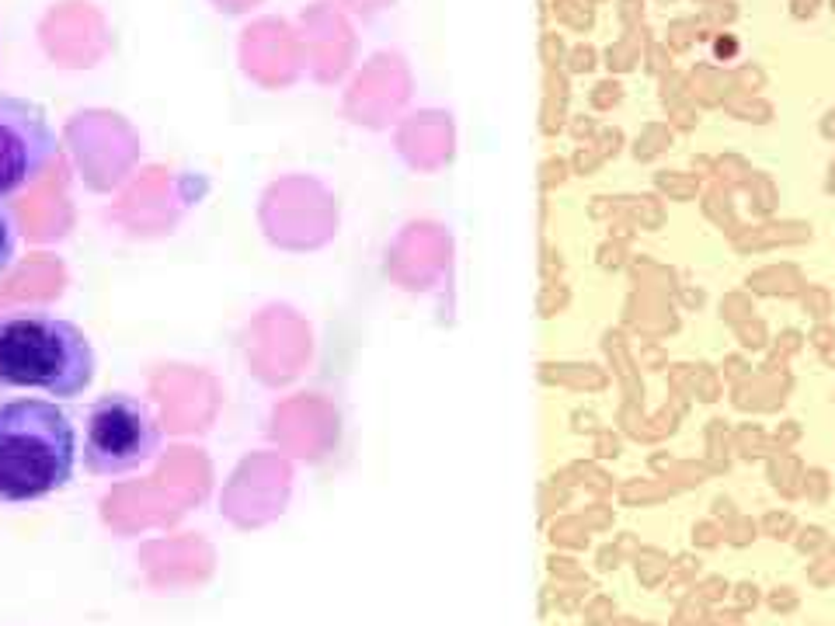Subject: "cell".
<instances>
[{
	"mask_svg": "<svg viewBox=\"0 0 835 626\" xmlns=\"http://www.w3.org/2000/svg\"><path fill=\"white\" fill-rule=\"evenodd\" d=\"M77 435L53 400H0V505H32L74 477Z\"/></svg>",
	"mask_w": 835,
	"mask_h": 626,
	"instance_id": "cell-1",
	"label": "cell"
},
{
	"mask_svg": "<svg viewBox=\"0 0 835 626\" xmlns=\"http://www.w3.org/2000/svg\"><path fill=\"white\" fill-rule=\"evenodd\" d=\"M95 379V348L77 324L49 313H0V390L77 397Z\"/></svg>",
	"mask_w": 835,
	"mask_h": 626,
	"instance_id": "cell-2",
	"label": "cell"
},
{
	"mask_svg": "<svg viewBox=\"0 0 835 626\" xmlns=\"http://www.w3.org/2000/svg\"><path fill=\"white\" fill-rule=\"evenodd\" d=\"M63 150L91 192H118L139 171L143 139L112 108H80L63 126Z\"/></svg>",
	"mask_w": 835,
	"mask_h": 626,
	"instance_id": "cell-3",
	"label": "cell"
},
{
	"mask_svg": "<svg viewBox=\"0 0 835 626\" xmlns=\"http://www.w3.org/2000/svg\"><path fill=\"white\" fill-rule=\"evenodd\" d=\"M160 449V421L129 393L95 400L84 431V463L97 477H118L150 463Z\"/></svg>",
	"mask_w": 835,
	"mask_h": 626,
	"instance_id": "cell-4",
	"label": "cell"
},
{
	"mask_svg": "<svg viewBox=\"0 0 835 626\" xmlns=\"http://www.w3.org/2000/svg\"><path fill=\"white\" fill-rule=\"evenodd\" d=\"M206 192V181L188 171H171L164 164H147L118 188L116 202L108 206V219L118 230L139 240L168 237L185 213Z\"/></svg>",
	"mask_w": 835,
	"mask_h": 626,
	"instance_id": "cell-5",
	"label": "cell"
},
{
	"mask_svg": "<svg viewBox=\"0 0 835 626\" xmlns=\"http://www.w3.org/2000/svg\"><path fill=\"white\" fill-rule=\"evenodd\" d=\"M258 223L279 251H313L334 234V198L311 175H286L272 181L258 202Z\"/></svg>",
	"mask_w": 835,
	"mask_h": 626,
	"instance_id": "cell-6",
	"label": "cell"
},
{
	"mask_svg": "<svg viewBox=\"0 0 835 626\" xmlns=\"http://www.w3.org/2000/svg\"><path fill=\"white\" fill-rule=\"evenodd\" d=\"M63 156L42 105L25 98H0V202L28 192Z\"/></svg>",
	"mask_w": 835,
	"mask_h": 626,
	"instance_id": "cell-7",
	"label": "cell"
},
{
	"mask_svg": "<svg viewBox=\"0 0 835 626\" xmlns=\"http://www.w3.org/2000/svg\"><path fill=\"white\" fill-rule=\"evenodd\" d=\"M244 366L265 387L292 383L311 362V328L286 303H272L258 310L240 334Z\"/></svg>",
	"mask_w": 835,
	"mask_h": 626,
	"instance_id": "cell-8",
	"label": "cell"
},
{
	"mask_svg": "<svg viewBox=\"0 0 835 626\" xmlns=\"http://www.w3.org/2000/svg\"><path fill=\"white\" fill-rule=\"evenodd\" d=\"M39 45L59 70H95L112 53V25L95 0H56L39 18Z\"/></svg>",
	"mask_w": 835,
	"mask_h": 626,
	"instance_id": "cell-9",
	"label": "cell"
},
{
	"mask_svg": "<svg viewBox=\"0 0 835 626\" xmlns=\"http://www.w3.org/2000/svg\"><path fill=\"white\" fill-rule=\"evenodd\" d=\"M147 393L168 431H206L223 404V383L216 379V372L185 362L157 366L147 379Z\"/></svg>",
	"mask_w": 835,
	"mask_h": 626,
	"instance_id": "cell-10",
	"label": "cell"
},
{
	"mask_svg": "<svg viewBox=\"0 0 835 626\" xmlns=\"http://www.w3.org/2000/svg\"><path fill=\"white\" fill-rule=\"evenodd\" d=\"M237 63L244 77L265 91L292 87L307 66L300 32L286 18H272V15L244 25L240 42H237Z\"/></svg>",
	"mask_w": 835,
	"mask_h": 626,
	"instance_id": "cell-11",
	"label": "cell"
},
{
	"mask_svg": "<svg viewBox=\"0 0 835 626\" xmlns=\"http://www.w3.org/2000/svg\"><path fill=\"white\" fill-rule=\"evenodd\" d=\"M411 98V74L401 53H376L345 91V116L359 126L383 129Z\"/></svg>",
	"mask_w": 835,
	"mask_h": 626,
	"instance_id": "cell-12",
	"label": "cell"
},
{
	"mask_svg": "<svg viewBox=\"0 0 835 626\" xmlns=\"http://www.w3.org/2000/svg\"><path fill=\"white\" fill-rule=\"evenodd\" d=\"M11 219L32 244H56L74 230V198H70V160L66 154L11 206Z\"/></svg>",
	"mask_w": 835,
	"mask_h": 626,
	"instance_id": "cell-13",
	"label": "cell"
},
{
	"mask_svg": "<svg viewBox=\"0 0 835 626\" xmlns=\"http://www.w3.org/2000/svg\"><path fill=\"white\" fill-rule=\"evenodd\" d=\"M300 42H303V59L317 84H338L349 74L355 59V32L349 18L334 4H311L300 15Z\"/></svg>",
	"mask_w": 835,
	"mask_h": 626,
	"instance_id": "cell-14",
	"label": "cell"
},
{
	"mask_svg": "<svg viewBox=\"0 0 835 626\" xmlns=\"http://www.w3.org/2000/svg\"><path fill=\"white\" fill-rule=\"evenodd\" d=\"M397 150L418 171L443 167L453 156V118L446 112H435V108L408 116L397 129Z\"/></svg>",
	"mask_w": 835,
	"mask_h": 626,
	"instance_id": "cell-15",
	"label": "cell"
},
{
	"mask_svg": "<svg viewBox=\"0 0 835 626\" xmlns=\"http://www.w3.org/2000/svg\"><path fill=\"white\" fill-rule=\"evenodd\" d=\"M331 431V411L313 393H296L282 400L272 414V435L290 449H307L313 442H324Z\"/></svg>",
	"mask_w": 835,
	"mask_h": 626,
	"instance_id": "cell-16",
	"label": "cell"
},
{
	"mask_svg": "<svg viewBox=\"0 0 835 626\" xmlns=\"http://www.w3.org/2000/svg\"><path fill=\"white\" fill-rule=\"evenodd\" d=\"M66 282H70L66 265L56 255L39 251V255L25 257L15 272L4 278L0 293L7 299H18V303H53L66 293Z\"/></svg>",
	"mask_w": 835,
	"mask_h": 626,
	"instance_id": "cell-17",
	"label": "cell"
},
{
	"mask_svg": "<svg viewBox=\"0 0 835 626\" xmlns=\"http://www.w3.org/2000/svg\"><path fill=\"white\" fill-rule=\"evenodd\" d=\"M443 240L435 234H408L397 247V278L422 282L432 272V257L439 255Z\"/></svg>",
	"mask_w": 835,
	"mask_h": 626,
	"instance_id": "cell-18",
	"label": "cell"
},
{
	"mask_svg": "<svg viewBox=\"0 0 835 626\" xmlns=\"http://www.w3.org/2000/svg\"><path fill=\"white\" fill-rule=\"evenodd\" d=\"M15 219H11V213H4L0 209V272H7L11 268V261H15Z\"/></svg>",
	"mask_w": 835,
	"mask_h": 626,
	"instance_id": "cell-19",
	"label": "cell"
},
{
	"mask_svg": "<svg viewBox=\"0 0 835 626\" xmlns=\"http://www.w3.org/2000/svg\"><path fill=\"white\" fill-rule=\"evenodd\" d=\"M216 11H223V15H248V11H254L261 0H209Z\"/></svg>",
	"mask_w": 835,
	"mask_h": 626,
	"instance_id": "cell-20",
	"label": "cell"
},
{
	"mask_svg": "<svg viewBox=\"0 0 835 626\" xmlns=\"http://www.w3.org/2000/svg\"><path fill=\"white\" fill-rule=\"evenodd\" d=\"M334 4L349 7V11H355V15H372V11L387 7V4H393V0H334Z\"/></svg>",
	"mask_w": 835,
	"mask_h": 626,
	"instance_id": "cell-21",
	"label": "cell"
},
{
	"mask_svg": "<svg viewBox=\"0 0 835 626\" xmlns=\"http://www.w3.org/2000/svg\"><path fill=\"white\" fill-rule=\"evenodd\" d=\"M616 91H620L616 84H613V87L603 84V87H599V95H596V101H599V105H609V101H616Z\"/></svg>",
	"mask_w": 835,
	"mask_h": 626,
	"instance_id": "cell-22",
	"label": "cell"
},
{
	"mask_svg": "<svg viewBox=\"0 0 835 626\" xmlns=\"http://www.w3.org/2000/svg\"><path fill=\"white\" fill-rule=\"evenodd\" d=\"M609 63H616V66H630V53L620 45V49H613V53H609Z\"/></svg>",
	"mask_w": 835,
	"mask_h": 626,
	"instance_id": "cell-23",
	"label": "cell"
},
{
	"mask_svg": "<svg viewBox=\"0 0 835 626\" xmlns=\"http://www.w3.org/2000/svg\"><path fill=\"white\" fill-rule=\"evenodd\" d=\"M623 18H637V0H623Z\"/></svg>",
	"mask_w": 835,
	"mask_h": 626,
	"instance_id": "cell-24",
	"label": "cell"
},
{
	"mask_svg": "<svg viewBox=\"0 0 835 626\" xmlns=\"http://www.w3.org/2000/svg\"><path fill=\"white\" fill-rule=\"evenodd\" d=\"M797 4V15H811L815 11V0H794Z\"/></svg>",
	"mask_w": 835,
	"mask_h": 626,
	"instance_id": "cell-25",
	"label": "cell"
},
{
	"mask_svg": "<svg viewBox=\"0 0 835 626\" xmlns=\"http://www.w3.org/2000/svg\"><path fill=\"white\" fill-rule=\"evenodd\" d=\"M718 53H720V56H731V53H735V42H731V39H720V42H718Z\"/></svg>",
	"mask_w": 835,
	"mask_h": 626,
	"instance_id": "cell-26",
	"label": "cell"
},
{
	"mask_svg": "<svg viewBox=\"0 0 835 626\" xmlns=\"http://www.w3.org/2000/svg\"><path fill=\"white\" fill-rule=\"evenodd\" d=\"M575 66H592V53L585 49V53H575Z\"/></svg>",
	"mask_w": 835,
	"mask_h": 626,
	"instance_id": "cell-27",
	"label": "cell"
},
{
	"mask_svg": "<svg viewBox=\"0 0 835 626\" xmlns=\"http://www.w3.org/2000/svg\"><path fill=\"white\" fill-rule=\"evenodd\" d=\"M4 307H7V296L0 293V310H4Z\"/></svg>",
	"mask_w": 835,
	"mask_h": 626,
	"instance_id": "cell-28",
	"label": "cell"
}]
</instances>
